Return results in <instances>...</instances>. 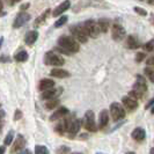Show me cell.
<instances>
[{
    "mask_svg": "<svg viewBox=\"0 0 154 154\" xmlns=\"http://www.w3.org/2000/svg\"><path fill=\"white\" fill-rule=\"evenodd\" d=\"M58 46H60L63 50H65L67 54H75L80 50V45L78 43V41L74 37H69V36H62L58 39Z\"/></svg>",
    "mask_w": 154,
    "mask_h": 154,
    "instance_id": "obj_1",
    "label": "cell"
},
{
    "mask_svg": "<svg viewBox=\"0 0 154 154\" xmlns=\"http://www.w3.org/2000/svg\"><path fill=\"white\" fill-rule=\"evenodd\" d=\"M147 92V84L145 78L143 75H137V80L134 82V85L132 87V91L129 93V96H131L133 99L138 100L141 99Z\"/></svg>",
    "mask_w": 154,
    "mask_h": 154,
    "instance_id": "obj_2",
    "label": "cell"
},
{
    "mask_svg": "<svg viewBox=\"0 0 154 154\" xmlns=\"http://www.w3.org/2000/svg\"><path fill=\"white\" fill-rule=\"evenodd\" d=\"M110 115L112 117L114 122H118L121 119H123L126 112H125V108L123 104H119L117 102H112L110 104Z\"/></svg>",
    "mask_w": 154,
    "mask_h": 154,
    "instance_id": "obj_3",
    "label": "cell"
},
{
    "mask_svg": "<svg viewBox=\"0 0 154 154\" xmlns=\"http://www.w3.org/2000/svg\"><path fill=\"white\" fill-rule=\"evenodd\" d=\"M69 31H71V34L73 35V37L77 39L78 42H80V43H86L87 41H88V35H87V32L86 30L84 29V27H82V24H75V26H72L71 28H69Z\"/></svg>",
    "mask_w": 154,
    "mask_h": 154,
    "instance_id": "obj_4",
    "label": "cell"
},
{
    "mask_svg": "<svg viewBox=\"0 0 154 154\" xmlns=\"http://www.w3.org/2000/svg\"><path fill=\"white\" fill-rule=\"evenodd\" d=\"M82 27H84V29L87 32V35L89 37H92V38H96L100 35V27H99L97 22H95L94 20H87V21H85V22L82 23Z\"/></svg>",
    "mask_w": 154,
    "mask_h": 154,
    "instance_id": "obj_5",
    "label": "cell"
},
{
    "mask_svg": "<svg viewBox=\"0 0 154 154\" xmlns=\"http://www.w3.org/2000/svg\"><path fill=\"white\" fill-rule=\"evenodd\" d=\"M44 63H45L46 65H49V66H54V67H57V66H62L64 65V58L60 57L59 54H57L56 52L54 51H49V52H46L45 56H44Z\"/></svg>",
    "mask_w": 154,
    "mask_h": 154,
    "instance_id": "obj_6",
    "label": "cell"
},
{
    "mask_svg": "<svg viewBox=\"0 0 154 154\" xmlns=\"http://www.w3.org/2000/svg\"><path fill=\"white\" fill-rule=\"evenodd\" d=\"M82 124L86 128V130L89 132H95L97 131V125L95 122V117H94V112L92 110H87L84 116V119H82Z\"/></svg>",
    "mask_w": 154,
    "mask_h": 154,
    "instance_id": "obj_7",
    "label": "cell"
},
{
    "mask_svg": "<svg viewBox=\"0 0 154 154\" xmlns=\"http://www.w3.org/2000/svg\"><path fill=\"white\" fill-rule=\"evenodd\" d=\"M63 93L62 87H52L50 89H46L42 93V99L44 100H52V99H58V96H60Z\"/></svg>",
    "mask_w": 154,
    "mask_h": 154,
    "instance_id": "obj_8",
    "label": "cell"
},
{
    "mask_svg": "<svg viewBox=\"0 0 154 154\" xmlns=\"http://www.w3.org/2000/svg\"><path fill=\"white\" fill-rule=\"evenodd\" d=\"M125 34L126 32H125V29L123 28V26H121L118 23H115L112 26V28H111V36H112V38L115 39V41L119 42V41L124 39Z\"/></svg>",
    "mask_w": 154,
    "mask_h": 154,
    "instance_id": "obj_9",
    "label": "cell"
},
{
    "mask_svg": "<svg viewBox=\"0 0 154 154\" xmlns=\"http://www.w3.org/2000/svg\"><path fill=\"white\" fill-rule=\"evenodd\" d=\"M29 20H30V15H29L28 13H26V12L22 11V12H20V13L16 15L15 20H14V22H13V28H14V29H17V28L24 26Z\"/></svg>",
    "mask_w": 154,
    "mask_h": 154,
    "instance_id": "obj_10",
    "label": "cell"
},
{
    "mask_svg": "<svg viewBox=\"0 0 154 154\" xmlns=\"http://www.w3.org/2000/svg\"><path fill=\"white\" fill-rule=\"evenodd\" d=\"M81 126H82V119H80V118L72 119V122L69 126V130H67V132L69 133V138H74L78 132L80 131Z\"/></svg>",
    "mask_w": 154,
    "mask_h": 154,
    "instance_id": "obj_11",
    "label": "cell"
},
{
    "mask_svg": "<svg viewBox=\"0 0 154 154\" xmlns=\"http://www.w3.org/2000/svg\"><path fill=\"white\" fill-rule=\"evenodd\" d=\"M122 103H123L124 108L126 109L128 111H134L136 109L138 108V100H136V99H133L131 96H124L123 99H122Z\"/></svg>",
    "mask_w": 154,
    "mask_h": 154,
    "instance_id": "obj_12",
    "label": "cell"
},
{
    "mask_svg": "<svg viewBox=\"0 0 154 154\" xmlns=\"http://www.w3.org/2000/svg\"><path fill=\"white\" fill-rule=\"evenodd\" d=\"M71 122H72V119H71V118H64V117H63V118H60V121L56 124L54 130L58 132L59 134H62L63 136L65 132H67Z\"/></svg>",
    "mask_w": 154,
    "mask_h": 154,
    "instance_id": "obj_13",
    "label": "cell"
},
{
    "mask_svg": "<svg viewBox=\"0 0 154 154\" xmlns=\"http://www.w3.org/2000/svg\"><path fill=\"white\" fill-rule=\"evenodd\" d=\"M26 143H27V141H26V138L23 137L22 134H17L15 141L13 143V146H12L11 152H12V153H17V152H20L21 149L24 148Z\"/></svg>",
    "mask_w": 154,
    "mask_h": 154,
    "instance_id": "obj_14",
    "label": "cell"
},
{
    "mask_svg": "<svg viewBox=\"0 0 154 154\" xmlns=\"http://www.w3.org/2000/svg\"><path fill=\"white\" fill-rule=\"evenodd\" d=\"M69 114V109L65 108V107H60V108H58L52 115L50 116V121L54 122V121H57V119H60V118H63V117L67 116Z\"/></svg>",
    "mask_w": 154,
    "mask_h": 154,
    "instance_id": "obj_15",
    "label": "cell"
},
{
    "mask_svg": "<svg viewBox=\"0 0 154 154\" xmlns=\"http://www.w3.org/2000/svg\"><path fill=\"white\" fill-rule=\"evenodd\" d=\"M109 123V111L107 109H103L100 112V116H99V129H104Z\"/></svg>",
    "mask_w": 154,
    "mask_h": 154,
    "instance_id": "obj_16",
    "label": "cell"
},
{
    "mask_svg": "<svg viewBox=\"0 0 154 154\" xmlns=\"http://www.w3.org/2000/svg\"><path fill=\"white\" fill-rule=\"evenodd\" d=\"M69 6H71V1H69V0H65V1H63V2L60 4V5H59V6H57V7L54 9V12H52V15H54V16L62 15L64 12H66V11L69 9Z\"/></svg>",
    "mask_w": 154,
    "mask_h": 154,
    "instance_id": "obj_17",
    "label": "cell"
},
{
    "mask_svg": "<svg viewBox=\"0 0 154 154\" xmlns=\"http://www.w3.org/2000/svg\"><path fill=\"white\" fill-rule=\"evenodd\" d=\"M132 139H134L136 141H143L146 137V132L143 128H136L131 133Z\"/></svg>",
    "mask_w": 154,
    "mask_h": 154,
    "instance_id": "obj_18",
    "label": "cell"
},
{
    "mask_svg": "<svg viewBox=\"0 0 154 154\" xmlns=\"http://www.w3.org/2000/svg\"><path fill=\"white\" fill-rule=\"evenodd\" d=\"M50 75L54 78H59V79H64V78H69L71 77V73L66 69H51L50 72Z\"/></svg>",
    "mask_w": 154,
    "mask_h": 154,
    "instance_id": "obj_19",
    "label": "cell"
},
{
    "mask_svg": "<svg viewBox=\"0 0 154 154\" xmlns=\"http://www.w3.org/2000/svg\"><path fill=\"white\" fill-rule=\"evenodd\" d=\"M38 38V31L37 30H30L29 32H27L26 37H24V42L27 45H32Z\"/></svg>",
    "mask_w": 154,
    "mask_h": 154,
    "instance_id": "obj_20",
    "label": "cell"
},
{
    "mask_svg": "<svg viewBox=\"0 0 154 154\" xmlns=\"http://www.w3.org/2000/svg\"><path fill=\"white\" fill-rule=\"evenodd\" d=\"M52 87H54V81L51 79H43V80L39 81L38 84V89L41 92H44V91L50 89Z\"/></svg>",
    "mask_w": 154,
    "mask_h": 154,
    "instance_id": "obj_21",
    "label": "cell"
},
{
    "mask_svg": "<svg viewBox=\"0 0 154 154\" xmlns=\"http://www.w3.org/2000/svg\"><path fill=\"white\" fill-rule=\"evenodd\" d=\"M126 45L129 49H138L139 46H140V43H139L138 38L136 37V36H133V35H130V36H128V38H126Z\"/></svg>",
    "mask_w": 154,
    "mask_h": 154,
    "instance_id": "obj_22",
    "label": "cell"
},
{
    "mask_svg": "<svg viewBox=\"0 0 154 154\" xmlns=\"http://www.w3.org/2000/svg\"><path fill=\"white\" fill-rule=\"evenodd\" d=\"M97 24H99V27H100L101 32H107V31L109 30V27H110V20L103 17V19H100V20L97 21Z\"/></svg>",
    "mask_w": 154,
    "mask_h": 154,
    "instance_id": "obj_23",
    "label": "cell"
},
{
    "mask_svg": "<svg viewBox=\"0 0 154 154\" xmlns=\"http://www.w3.org/2000/svg\"><path fill=\"white\" fill-rule=\"evenodd\" d=\"M28 58H29V56L27 54V51H24V50H21V51H19L17 54H15L14 56V59H15L17 63H24L28 60Z\"/></svg>",
    "mask_w": 154,
    "mask_h": 154,
    "instance_id": "obj_24",
    "label": "cell"
},
{
    "mask_svg": "<svg viewBox=\"0 0 154 154\" xmlns=\"http://www.w3.org/2000/svg\"><path fill=\"white\" fill-rule=\"evenodd\" d=\"M49 14H50V9H46V11L44 12V13H43V14H42V15H39L38 17H37V19L35 20V22H34V24H35L36 27H38V26H41V24H42V23H43V22H44V21L46 20V17L49 16Z\"/></svg>",
    "mask_w": 154,
    "mask_h": 154,
    "instance_id": "obj_25",
    "label": "cell"
},
{
    "mask_svg": "<svg viewBox=\"0 0 154 154\" xmlns=\"http://www.w3.org/2000/svg\"><path fill=\"white\" fill-rule=\"evenodd\" d=\"M59 103H60V101L58 100V99H52V100H48V102L45 103V109L48 110H51V109H54L57 108L58 106H59Z\"/></svg>",
    "mask_w": 154,
    "mask_h": 154,
    "instance_id": "obj_26",
    "label": "cell"
},
{
    "mask_svg": "<svg viewBox=\"0 0 154 154\" xmlns=\"http://www.w3.org/2000/svg\"><path fill=\"white\" fill-rule=\"evenodd\" d=\"M145 74H146V77L149 79V81L154 84V67L147 66L146 69H145Z\"/></svg>",
    "mask_w": 154,
    "mask_h": 154,
    "instance_id": "obj_27",
    "label": "cell"
},
{
    "mask_svg": "<svg viewBox=\"0 0 154 154\" xmlns=\"http://www.w3.org/2000/svg\"><path fill=\"white\" fill-rule=\"evenodd\" d=\"M67 20H69V16L64 15V16H60L56 22H54V27L56 28H59V27H62V26H64L65 23L67 22Z\"/></svg>",
    "mask_w": 154,
    "mask_h": 154,
    "instance_id": "obj_28",
    "label": "cell"
},
{
    "mask_svg": "<svg viewBox=\"0 0 154 154\" xmlns=\"http://www.w3.org/2000/svg\"><path fill=\"white\" fill-rule=\"evenodd\" d=\"M35 154H49V149L43 145H37L35 146Z\"/></svg>",
    "mask_w": 154,
    "mask_h": 154,
    "instance_id": "obj_29",
    "label": "cell"
},
{
    "mask_svg": "<svg viewBox=\"0 0 154 154\" xmlns=\"http://www.w3.org/2000/svg\"><path fill=\"white\" fill-rule=\"evenodd\" d=\"M13 137H14V131H13V130H11V131L8 132L7 136H6L5 140H4V145H5V146L11 145V144H12V141H13Z\"/></svg>",
    "mask_w": 154,
    "mask_h": 154,
    "instance_id": "obj_30",
    "label": "cell"
},
{
    "mask_svg": "<svg viewBox=\"0 0 154 154\" xmlns=\"http://www.w3.org/2000/svg\"><path fill=\"white\" fill-rule=\"evenodd\" d=\"M71 152V148L67 146H60L57 151H56V154H69Z\"/></svg>",
    "mask_w": 154,
    "mask_h": 154,
    "instance_id": "obj_31",
    "label": "cell"
},
{
    "mask_svg": "<svg viewBox=\"0 0 154 154\" xmlns=\"http://www.w3.org/2000/svg\"><path fill=\"white\" fill-rule=\"evenodd\" d=\"M144 49H145L146 51H148V52H152V51H154V39L149 41V42H147L146 44L144 45Z\"/></svg>",
    "mask_w": 154,
    "mask_h": 154,
    "instance_id": "obj_32",
    "label": "cell"
},
{
    "mask_svg": "<svg viewBox=\"0 0 154 154\" xmlns=\"http://www.w3.org/2000/svg\"><path fill=\"white\" fill-rule=\"evenodd\" d=\"M133 9H134V12H136L137 14H139V15H141V16H146L147 15V12L145 11V9H144V8L137 7V6H136V7L133 8Z\"/></svg>",
    "mask_w": 154,
    "mask_h": 154,
    "instance_id": "obj_33",
    "label": "cell"
},
{
    "mask_svg": "<svg viewBox=\"0 0 154 154\" xmlns=\"http://www.w3.org/2000/svg\"><path fill=\"white\" fill-rule=\"evenodd\" d=\"M145 57H146V54H144V52H139V54H137V56H136V62L137 63L143 62V60L145 59Z\"/></svg>",
    "mask_w": 154,
    "mask_h": 154,
    "instance_id": "obj_34",
    "label": "cell"
},
{
    "mask_svg": "<svg viewBox=\"0 0 154 154\" xmlns=\"http://www.w3.org/2000/svg\"><path fill=\"white\" fill-rule=\"evenodd\" d=\"M22 118V111L20 109L15 110V114H14V121H19Z\"/></svg>",
    "mask_w": 154,
    "mask_h": 154,
    "instance_id": "obj_35",
    "label": "cell"
},
{
    "mask_svg": "<svg viewBox=\"0 0 154 154\" xmlns=\"http://www.w3.org/2000/svg\"><path fill=\"white\" fill-rule=\"evenodd\" d=\"M146 64H147V66H149V67H154V56L149 57V58L147 59Z\"/></svg>",
    "mask_w": 154,
    "mask_h": 154,
    "instance_id": "obj_36",
    "label": "cell"
},
{
    "mask_svg": "<svg viewBox=\"0 0 154 154\" xmlns=\"http://www.w3.org/2000/svg\"><path fill=\"white\" fill-rule=\"evenodd\" d=\"M154 106V97L153 99H151V100L147 102V104L145 106V109H149V108H152Z\"/></svg>",
    "mask_w": 154,
    "mask_h": 154,
    "instance_id": "obj_37",
    "label": "cell"
},
{
    "mask_svg": "<svg viewBox=\"0 0 154 154\" xmlns=\"http://www.w3.org/2000/svg\"><path fill=\"white\" fill-rule=\"evenodd\" d=\"M0 62L9 63V62H11V58H9L8 56H1V57H0Z\"/></svg>",
    "mask_w": 154,
    "mask_h": 154,
    "instance_id": "obj_38",
    "label": "cell"
},
{
    "mask_svg": "<svg viewBox=\"0 0 154 154\" xmlns=\"http://www.w3.org/2000/svg\"><path fill=\"white\" fill-rule=\"evenodd\" d=\"M17 154H31V152H30V149H28V148H27V149L23 148V149H21Z\"/></svg>",
    "mask_w": 154,
    "mask_h": 154,
    "instance_id": "obj_39",
    "label": "cell"
},
{
    "mask_svg": "<svg viewBox=\"0 0 154 154\" xmlns=\"http://www.w3.org/2000/svg\"><path fill=\"white\" fill-rule=\"evenodd\" d=\"M6 152V146L4 145V146H0V154H5Z\"/></svg>",
    "mask_w": 154,
    "mask_h": 154,
    "instance_id": "obj_40",
    "label": "cell"
},
{
    "mask_svg": "<svg viewBox=\"0 0 154 154\" xmlns=\"http://www.w3.org/2000/svg\"><path fill=\"white\" fill-rule=\"evenodd\" d=\"M28 7H29V4H23L22 6H21V9H22V11H24V9H27Z\"/></svg>",
    "mask_w": 154,
    "mask_h": 154,
    "instance_id": "obj_41",
    "label": "cell"
},
{
    "mask_svg": "<svg viewBox=\"0 0 154 154\" xmlns=\"http://www.w3.org/2000/svg\"><path fill=\"white\" fill-rule=\"evenodd\" d=\"M4 117H5V111H4V110H1V109H0V119H2V118H4Z\"/></svg>",
    "mask_w": 154,
    "mask_h": 154,
    "instance_id": "obj_42",
    "label": "cell"
},
{
    "mask_svg": "<svg viewBox=\"0 0 154 154\" xmlns=\"http://www.w3.org/2000/svg\"><path fill=\"white\" fill-rule=\"evenodd\" d=\"M2 7H4V5H2V1L0 0V14H1V12H2Z\"/></svg>",
    "mask_w": 154,
    "mask_h": 154,
    "instance_id": "obj_43",
    "label": "cell"
},
{
    "mask_svg": "<svg viewBox=\"0 0 154 154\" xmlns=\"http://www.w3.org/2000/svg\"><path fill=\"white\" fill-rule=\"evenodd\" d=\"M147 2L151 4V5H154V0H147Z\"/></svg>",
    "mask_w": 154,
    "mask_h": 154,
    "instance_id": "obj_44",
    "label": "cell"
},
{
    "mask_svg": "<svg viewBox=\"0 0 154 154\" xmlns=\"http://www.w3.org/2000/svg\"><path fill=\"white\" fill-rule=\"evenodd\" d=\"M2 43H4V38L0 37V48H1V45H2Z\"/></svg>",
    "mask_w": 154,
    "mask_h": 154,
    "instance_id": "obj_45",
    "label": "cell"
},
{
    "mask_svg": "<svg viewBox=\"0 0 154 154\" xmlns=\"http://www.w3.org/2000/svg\"><path fill=\"white\" fill-rule=\"evenodd\" d=\"M149 154H154V147H152V148L149 149Z\"/></svg>",
    "mask_w": 154,
    "mask_h": 154,
    "instance_id": "obj_46",
    "label": "cell"
},
{
    "mask_svg": "<svg viewBox=\"0 0 154 154\" xmlns=\"http://www.w3.org/2000/svg\"><path fill=\"white\" fill-rule=\"evenodd\" d=\"M151 112H152V114L154 115V106L152 107V109H151Z\"/></svg>",
    "mask_w": 154,
    "mask_h": 154,
    "instance_id": "obj_47",
    "label": "cell"
},
{
    "mask_svg": "<svg viewBox=\"0 0 154 154\" xmlns=\"http://www.w3.org/2000/svg\"><path fill=\"white\" fill-rule=\"evenodd\" d=\"M151 21H152V22L154 23V14H153V15H152V19H151Z\"/></svg>",
    "mask_w": 154,
    "mask_h": 154,
    "instance_id": "obj_48",
    "label": "cell"
},
{
    "mask_svg": "<svg viewBox=\"0 0 154 154\" xmlns=\"http://www.w3.org/2000/svg\"><path fill=\"white\" fill-rule=\"evenodd\" d=\"M126 154H136V153H134V152H128Z\"/></svg>",
    "mask_w": 154,
    "mask_h": 154,
    "instance_id": "obj_49",
    "label": "cell"
},
{
    "mask_svg": "<svg viewBox=\"0 0 154 154\" xmlns=\"http://www.w3.org/2000/svg\"><path fill=\"white\" fill-rule=\"evenodd\" d=\"M72 154H82V153H79V152H74V153H72Z\"/></svg>",
    "mask_w": 154,
    "mask_h": 154,
    "instance_id": "obj_50",
    "label": "cell"
},
{
    "mask_svg": "<svg viewBox=\"0 0 154 154\" xmlns=\"http://www.w3.org/2000/svg\"><path fill=\"white\" fill-rule=\"evenodd\" d=\"M1 128H2V126H1V124H0V131H1Z\"/></svg>",
    "mask_w": 154,
    "mask_h": 154,
    "instance_id": "obj_51",
    "label": "cell"
},
{
    "mask_svg": "<svg viewBox=\"0 0 154 154\" xmlns=\"http://www.w3.org/2000/svg\"><path fill=\"white\" fill-rule=\"evenodd\" d=\"M14 1H15V0H12V2H14Z\"/></svg>",
    "mask_w": 154,
    "mask_h": 154,
    "instance_id": "obj_52",
    "label": "cell"
},
{
    "mask_svg": "<svg viewBox=\"0 0 154 154\" xmlns=\"http://www.w3.org/2000/svg\"><path fill=\"white\" fill-rule=\"evenodd\" d=\"M15 1H20V0H15Z\"/></svg>",
    "mask_w": 154,
    "mask_h": 154,
    "instance_id": "obj_53",
    "label": "cell"
}]
</instances>
